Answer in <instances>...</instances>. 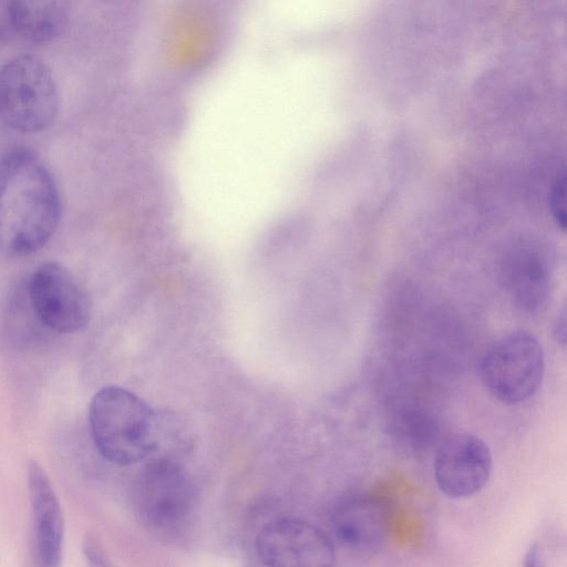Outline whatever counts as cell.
<instances>
[{
    "label": "cell",
    "instance_id": "obj_1",
    "mask_svg": "<svg viewBox=\"0 0 567 567\" xmlns=\"http://www.w3.org/2000/svg\"><path fill=\"white\" fill-rule=\"evenodd\" d=\"M58 183L43 159L25 146L0 153V252L31 255L52 238L60 224Z\"/></svg>",
    "mask_w": 567,
    "mask_h": 567
},
{
    "label": "cell",
    "instance_id": "obj_2",
    "mask_svg": "<svg viewBox=\"0 0 567 567\" xmlns=\"http://www.w3.org/2000/svg\"><path fill=\"white\" fill-rule=\"evenodd\" d=\"M89 423L96 450L113 464H135L156 449V416L126 389L97 391L90 403Z\"/></svg>",
    "mask_w": 567,
    "mask_h": 567
},
{
    "label": "cell",
    "instance_id": "obj_3",
    "mask_svg": "<svg viewBox=\"0 0 567 567\" xmlns=\"http://www.w3.org/2000/svg\"><path fill=\"white\" fill-rule=\"evenodd\" d=\"M60 109L59 87L44 61L31 54L0 66V122L22 134L48 130Z\"/></svg>",
    "mask_w": 567,
    "mask_h": 567
},
{
    "label": "cell",
    "instance_id": "obj_4",
    "mask_svg": "<svg viewBox=\"0 0 567 567\" xmlns=\"http://www.w3.org/2000/svg\"><path fill=\"white\" fill-rule=\"evenodd\" d=\"M545 374V355L539 340L529 331L514 330L494 340L480 362L483 385L504 404H519L539 390Z\"/></svg>",
    "mask_w": 567,
    "mask_h": 567
},
{
    "label": "cell",
    "instance_id": "obj_5",
    "mask_svg": "<svg viewBox=\"0 0 567 567\" xmlns=\"http://www.w3.org/2000/svg\"><path fill=\"white\" fill-rule=\"evenodd\" d=\"M195 488L175 462L157 458L141 473L135 487V507L153 530L177 534L190 522L196 507Z\"/></svg>",
    "mask_w": 567,
    "mask_h": 567
},
{
    "label": "cell",
    "instance_id": "obj_6",
    "mask_svg": "<svg viewBox=\"0 0 567 567\" xmlns=\"http://www.w3.org/2000/svg\"><path fill=\"white\" fill-rule=\"evenodd\" d=\"M27 290L33 311L48 330L73 333L87 324L89 295L63 265L54 261L40 265L28 280Z\"/></svg>",
    "mask_w": 567,
    "mask_h": 567
},
{
    "label": "cell",
    "instance_id": "obj_7",
    "mask_svg": "<svg viewBox=\"0 0 567 567\" xmlns=\"http://www.w3.org/2000/svg\"><path fill=\"white\" fill-rule=\"evenodd\" d=\"M256 550L266 567H334L330 537L318 526L284 517L266 524L257 535Z\"/></svg>",
    "mask_w": 567,
    "mask_h": 567
},
{
    "label": "cell",
    "instance_id": "obj_8",
    "mask_svg": "<svg viewBox=\"0 0 567 567\" xmlns=\"http://www.w3.org/2000/svg\"><path fill=\"white\" fill-rule=\"evenodd\" d=\"M493 467L488 445L470 433L451 434L437 444L433 473L439 489L453 498L468 497L487 483Z\"/></svg>",
    "mask_w": 567,
    "mask_h": 567
},
{
    "label": "cell",
    "instance_id": "obj_9",
    "mask_svg": "<svg viewBox=\"0 0 567 567\" xmlns=\"http://www.w3.org/2000/svg\"><path fill=\"white\" fill-rule=\"evenodd\" d=\"M331 527L346 547L361 553L380 550L390 534V508L381 498L362 493L341 496L332 506Z\"/></svg>",
    "mask_w": 567,
    "mask_h": 567
},
{
    "label": "cell",
    "instance_id": "obj_10",
    "mask_svg": "<svg viewBox=\"0 0 567 567\" xmlns=\"http://www.w3.org/2000/svg\"><path fill=\"white\" fill-rule=\"evenodd\" d=\"M28 489L34 567H60L64 539L63 514L52 484L37 461L28 465Z\"/></svg>",
    "mask_w": 567,
    "mask_h": 567
},
{
    "label": "cell",
    "instance_id": "obj_11",
    "mask_svg": "<svg viewBox=\"0 0 567 567\" xmlns=\"http://www.w3.org/2000/svg\"><path fill=\"white\" fill-rule=\"evenodd\" d=\"M69 17L63 1L0 0V42H50L64 32Z\"/></svg>",
    "mask_w": 567,
    "mask_h": 567
},
{
    "label": "cell",
    "instance_id": "obj_12",
    "mask_svg": "<svg viewBox=\"0 0 567 567\" xmlns=\"http://www.w3.org/2000/svg\"><path fill=\"white\" fill-rule=\"evenodd\" d=\"M553 270L548 260L533 250H518L503 264L501 281L511 301L520 310L536 313L551 296Z\"/></svg>",
    "mask_w": 567,
    "mask_h": 567
},
{
    "label": "cell",
    "instance_id": "obj_13",
    "mask_svg": "<svg viewBox=\"0 0 567 567\" xmlns=\"http://www.w3.org/2000/svg\"><path fill=\"white\" fill-rule=\"evenodd\" d=\"M6 308V326L13 342H32L41 336L45 327L41 323L31 306L27 285L19 286L11 293ZM47 329V328H45ZM48 330V329H47Z\"/></svg>",
    "mask_w": 567,
    "mask_h": 567
},
{
    "label": "cell",
    "instance_id": "obj_14",
    "mask_svg": "<svg viewBox=\"0 0 567 567\" xmlns=\"http://www.w3.org/2000/svg\"><path fill=\"white\" fill-rule=\"evenodd\" d=\"M550 212L557 226L565 230L566 214H565V184L564 176L557 178L553 185L549 197Z\"/></svg>",
    "mask_w": 567,
    "mask_h": 567
},
{
    "label": "cell",
    "instance_id": "obj_15",
    "mask_svg": "<svg viewBox=\"0 0 567 567\" xmlns=\"http://www.w3.org/2000/svg\"><path fill=\"white\" fill-rule=\"evenodd\" d=\"M83 553L87 567H115L101 545L92 537L84 540Z\"/></svg>",
    "mask_w": 567,
    "mask_h": 567
},
{
    "label": "cell",
    "instance_id": "obj_16",
    "mask_svg": "<svg viewBox=\"0 0 567 567\" xmlns=\"http://www.w3.org/2000/svg\"><path fill=\"white\" fill-rule=\"evenodd\" d=\"M523 567H546L538 544H533L524 557Z\"/></svg>",
    "mask_w": 567,
    "mask_h": 567
},
{
    "label": "cell",
    "instance_id": "obj_17",
    "mask_svg": "<svg viewBox=\"0 0 567 567\" xmlns=\"http://www.w3.org/2000/svg\"><path fill=\"white\" fill-rule=\"evenodd\" d=\"M565 311L558 316L557 321L555 322L554 333L556 336L557 342L565 344L566 342V316Z\"/></svg>",
    "mask_w": 567,
    "mask_h": 567
}]
</instances>
